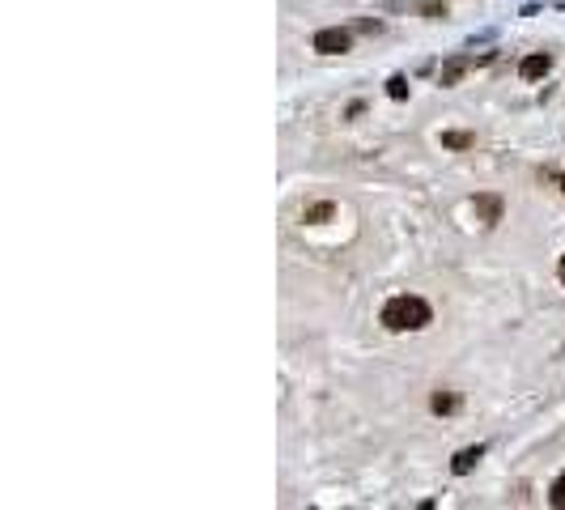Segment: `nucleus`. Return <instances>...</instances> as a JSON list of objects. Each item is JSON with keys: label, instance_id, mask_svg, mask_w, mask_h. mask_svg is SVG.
Here are the masks:
<instances>
[{"label": "nucleus", "instance_id": "f257e3e1", "mask_svg": "<svg viewBox=\"0 0 565 510\" xmlns=\"http://www.w3.org/2000/svg\"><path fill=\"white\" fill-rule=\"evenodd\" d=\"M379 319H383L387 332H421V328L434 323V306L417 294H396V298H387Z\"/></svg>", "mask_w": 565, "mask_h": 510}, {"label": "nucleus", "instance_id": "f03ea898", "mask_svg": "<svg viewBox=\"0 0 565 510\" xmlns=\"http://www.w3.org/2000/svg\"><path fill=\"white\" fill-rule=\"evenodd\" d=\"M353 47V30H345V26H323V30H315V51L319 55H345Z\"/></svg>", "mask_w": 565, "mask_h": 510}, {"label": "nucleus", "instance_id": "7ed1b4c3", "mask_svg": "<svg viewBox=\"0 0 565 510\" xmlns=\"http://www.w3.org/2000/svg\"><path fill=\"white\" fill-rule=\"evenodd\" d=\"M472 209H476V217H481L485 226H498V221L506 217V200H502L498 192H481V196L472 200Z\"/></svg>", "mask_w": 565, "mask_h": 510}, {"label": "nucleus", "instance_id": "20e7f679", "mask_svg": "<svg viewBox=\"0 0 565 510\" xmlns=\"http://www.w3.org/2000/svg\"><path fill=\"white\" fill-rule=\"evenodd\" d=\"M549 68H553V55H549V51H532V55H523L519 77H523V81H540Z\"/></svg>", "mask_w": 565, "mask_h": 510}, {"label": "nucleus", "instance_id": "39448f33", "mask_svg": "<svg viewBox=\"0 0 565 510\" xmlns=\"http://www.w3.org/2000/svg\"><path fill=\"white\" fill-rule=\"evenodd\" d=\"M481 460H485V447H481V443H476V447H464V451L451 460V472H455V477H468V472H476Z\"/></svg>", "mask_w": 565, "mask_h": 510}, {"label": "nucleus", "instance_id": "423d86ee", "mask_svg": "<svg viewBox=\"0 0 565 510\" xmlns=\"http://www.w3.org/2000/svg\"><path fill=\"white\" fill-rule=\"evenodd\" d=\"M468 64H472V55H451L447 64H442V72H438V85L447 89V85H459V77L468 72Z\"/></svg>", "mask_w": 565, "mask_h": 510}, {"label": "nucleus", "instance_id": "0eeeda50", "mask_svg": "<svg viewBox=\"0 0 565 510\" xmlns=\"http://www.w3.org/2000/svg\"><path fill=\"white\" fill-rule=\"evenodd\" d=\"M336 217V204L332 200H319V204H306L302 209V221H311V226H323V221H332Z\"/></svg>", "mask_w": 565, "mask_h": 510}, {"label": "nucleus", "instance_id": "6e6552de", "mask_svg": "<svg viewBox=\"0 0 565 510\" xmlns=\"http://www.w3.org/2000/svg\"><path fill=\"white\" fill-rule=\"evenodd\" d=\"M430 409H434V413H442V417H451V413H459V409H464V400H459L455 392H434Z\"/></svg>", "mask_w": 565, "mask_h": 510}, {"label": "nucleus", "instance_id": "1a4fd4ad", "mask_svg": "<svg viewBox=\"0 0 565 510\" xmlns=\"http://www.w3.org/2000/svg\"><path fill=\"white\" fill-rule=\"evenodd\" d=\"M442 145H447V149H472L476 136H472V132H442Z\"/></svg>", "mask_w": 565, "mask_h": 510}, {"label": "nucleus", "instance_id": "9d476101", "mask_svg": "<svg viewBox=\"0 0 565 510\" xmlns=\"http://www.w3.org/2000/svg\"><path fill=\"white\" fill-rule=\"evenodd\" d=\"M387 94H391L396 102H404V98H408V77H404V72H396V77H387Z\"/></svg>", "mask_w": 565, "mask_h": 510}, {"label": "nucleus", "instance_id": "9b49d317", "mask_svg": "<svg viewBox=\"0 0 565 510\" xmlns=\"http://www.w3.org/2000/svg\"><path fill=\"white\" fill-rule=\"evenodd\" d=\"M417 9H421V13H425L430 21H438V17H447V4H442V0H421Z\"/></svg>", "mask_w": 565, "mask_h": 510}, {"label": "nucleus", "instance_id": "f8f14e48", "mask_svg": "<svg viewBox=\"0 0 565 510\" xmlns=\"http://www.w3.org/2000/svg\"><path fill=\"white\" fill-rule=\"evenodd\" d=\"M549 502H553V506H565V472L553 481V489H549Z\"/></svg>", "mask_w": 565, "mask_h": 510}, {"label": "nucleus", "instance_id": "ddd939ff", "mask_svg": "<svg viewBox=\"0 0 565 510\" xmlns=\"http://www.w3.org/2000/svg\"><path fill=\"white\" fill-rule=\"evenodd\" d=\"M357 30H366V34H379V30H383V21H379V17H362V21H357Z\"/></svg>", "mask_w": 565, "mask_h": 510}, {"label": "nucleus", "instance_id": "4468645a", "mask_svg": "<svg viewBox=\"0 0 565 510\" xmlns=\"http://www.w3.org/2000/svg\"><path fill=\"white\" fill-rule=\"evenodd\" d=\"M493 34H498V30H481V34H472V38H468V47H476V43H489Z\"/></svg>", "mask_w": 565, "mask_h": 510}, {"label": "nucleus", "instance_id": "2eb2a0df", "mask_svg": "<svg viewBox=\"0 0 565 510\" xmlns=\"http://www.w3.org/2000/svg\"><path fill=\"white\" fill-rule=\"evenodd\" d=\"M557 277H561V285H565V255H561V264H557Z\"/></svg>", "mask_w": 565, "mask_h": 510}, {"label": "nucleus", "instance_id": "dca6fc26", "mask_svg": "<svg viewBox=\"0 0 565 510\" xmlns=\"http://www.w3.org/2000/svg\"><path fill=\"white\" fill-rule=\"evenodd\" d=\"M561 192H565V174H561Z\"/></svg>", "mask_w": 565, "mask_h": 510}]
</instances>
